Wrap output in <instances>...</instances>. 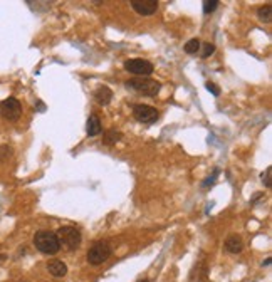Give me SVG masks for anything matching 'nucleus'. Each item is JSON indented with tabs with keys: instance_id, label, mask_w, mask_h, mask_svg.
<instances>
[{
	"instance_id": "f257e3e1",
	"label": "nucleus",
	"mask_w": 272,
	"mask_h": 282,
	"mask_svg": "<svg viewBox=\"0 0 272 282\" xmlns=\"http://www.w3.org/2000/svg\"><path fill=\"white\" fill-rule=\"evenodd\" d=\"M34 246L39 252L45 254V256H56L59 249H61L57 235L50 232V230H39L34 235Z\"/></svg>"
},
{
	"instance_id": "f03ea898",
	"label": "nucleus",
	"mask_w": 272,
	"mask_h": 282,
	"mask_svg": "<svg viewBox=\"0 0 272 282\" xmlns=\"http://www.w3.org/2000/svg\"><path fill=\"white\" fill-rule=\"evenodd\" d=\"M124 86L128 89L138 92V94L150 96V98L156 96L161 89V82L151 79V77H131V79L124 82Z\"/></svg>"
},
{
	"instance_id": "7ed1b4c3",
	"label": "nucleus",
	"mask_w": 272,
	"mask_h": 282,
	"mask_svg": "<svg viewBox=\"0 0 272 282\" xmlns=\"http://www.w3.org/2000/svg\"><path fill=\"white\" fill-rule=\"evenodd\" d=\"M111 254H113L111 244L106 242V240H98V242H94L89 251H87V262H89L91 266H101L103 262H106L111 257Z\"/></svg>"
},
{
	"instance_id": "20e7f679",
	"label": "nucleus",
	"mask_w": 272,
	"mask_h": 282,
	"mask_svg": "<svg viewBox=\"0 0 272 282\" xmlns=\"http://www.w3.org/2000/svg\"><path fill=\"white\" fill-rule=\"evenodd\" d=\"M57 239H59V246H62L66 251H76L77 247L81 246V232L74 227H61L57 230Z\"/></svg>"
},
{
	"instance_id": "39448f33",
	"label": "nucleus",
	"mask_w": 272,
	"mask_h": 282,
	"mask_svg": "<svg viewBox=\"0 0 272 282\" xmlns=\"http://www.w3.org/2000/svg\"><path fill=\"white\" fill-rule=\"evenodd\" d=\"M124 69H126L128 72L135 74V77H150V74H153V64L150 61H146V59H128L126 62H124Z\"/></svg>"
},
{
	"instance_id": "423d86ee",
	"label": "nucleus",
	"mask_w": 272,
	"mask_h": 282,
	"mask_svg": "<svg viewBox=\"0 0 272 282\" xmlns=\"http://www.w3.org/2000/svg\"><path fill=\"white\" fill-rule=\"evenodd\" d=\"M133 116L136 121H140L143 124H153L160 119L158 109H155L153 106L148 104H135L133 106Z\"/></svg>"
},
{
	"instance_id": "0eeeda50",
	"label": "nucleus",
	"mask_w": 272,
	"mask_h": 282,
	"mask_svg": "<svg viewBox=\"0 0 272 282\" xmlns=\"http://www.w3.org/2000/svg\"><path fill=\"white\" fill-rule=\"evenodd\" d=\"M0 114L8 121H17L22 116V104L17 98H7L0 104Z\"/></svg>"
},
{
	"instance_id": "6e6552de",
	"label": "nucleus",
	"mask_w": 272,
	"mask_h": 282,
	"mask_svg": "<svg viewBox=\"0 0 272 282\" xmlns=\"http://www.w3.org/2000/svg\"><path fill=\"white\" fill-rule=\"evenodd\" d=\"M158 0H131V7L133 10L140 15H153V13L158 10Z\"/></svg>"
},
{
	"instance_id": "1a4fd4ad",
	"label": "nucleus",
	"mask_w": 272,
	"mask_h": 282,
	"mask_svg": "<svg viewBox=\"0 0 272 282\" xmlns=\"http://www.w3.org/2000/svg\"><path fill=\"white\" fill-rule=\"evenodd\" d=\"M94 101L101 106H108L109 103H111L113 99V91L109 89L108 86H99L98 89L94 91Z\"/></svg>"
},
{
	"instance_id": "9d476101",
	"label": "nucleus",
	"mask_w": 272,
	"mask_h": 282,
	"mask_svg": "<svg viewBox=\"0 0 272 282\" xmlns=\"http://www.w3.org/2000/svg\"><path fill=\"white\" fill-rule=\"evenodd\" d=\"M86 133H87V136H91V138H94V136H98L103 133V126H101V121L96 114H89V118H87Z\"/></svg>"
},
{
	"instance_id": "9b49d317",
	"label": "nucleus",
	"mask_w": 272,
	"mask_h": 282,
	"mask_svg": "<svg viewBox=\"0 0 272 282\" xmlns=\"http://www.w3.org/2000/svg\"><path fill=\"white\" fill-rule=\"evenodd\" d=\"M225 249H227L230 254L242 252V249H244L242 239L239 237V235H230V237H227V240H225Z\"/></svg>"
},
{
	"instance_id": "f8f14e48",
	"label": "nucleus",
	"mask_w": 272,
	"mask_h": 282,
	"mask_svg": "<svg viewBox=\"0 0 272 282\" xmlns=\"http://www.w3.org/2000/svg\"><path fill=\"white\" fill-rule=\"evenodd\" d=\"M47 269H49V272L50 274H52L54 277H64L67 274V266L64 264L62 261H50L49 264H47Z\"/></svg>"
},
{
	"instance_id": "ddd939ff",
	"label": "nucleus",
	"mask_w": 272,
	"mask_h": 282,
	"mask_svg": "<svg viewBox=\"0 0 272 282\" xmlns=\"http://www.w3.org/2000/svg\"><path fill=\"white\" fill-rule=\"evenodd\" d=\"M121 138H123V135L119 131H116V129H108L103 136V143L106 146H113V145H116L118 141H121Z\"/></svg>"
},
{
	"instance_id": "4468645a",
	"label": "nucleus",
	"mask_w": 272,
	"mask_h": 282,
	"mask_svg": "<svg viewBox=\"0 0 272 282\" xmlns=\"http://www.w3.org/2000/svg\"><path fill=\"white\" fill-rule=\"evenodd\" d=\"M257 17H259V20L264 22V24H271L272 22V5L271 3H266V5L257 8Z\"/></svg>"
},
{
	"instance_id": "2eb2a0df",
	"label": "nucleus",
	"mask_w": 272,
	"mask_h": 282,
	"mask_svg": "<svg viewBox=\"0 0 272 282\" xmlns=\"http://www.w3.org/2000/svg\"><path fill=\"white\" fill-rule=\"evenodd\" d=\"M200 45H202V42L198 39H190V40H187V44L183 45V49H185L187 54L195 55L197 52H200Z\"/></svg>"
},
{
	"instance_id": "dca6fc26",
	"label": "nucleus",
	"mask_w": 272,
	"mask_h": 282,
	"mask_svg": "<svg viewBox=\"0 0 272 282\" xmlns=\"http://www.w3.org/2000/svg\"><path fill=\"white\" fill-rule=\"evenodd\" d=\"M215 52V45L214 44H210V42H205V44H202L200 45V55L204 59H207V57H210L212 54Z\"/></svg>"
},
{
	"instance_id": "f3484780",
	"label": "nucleus",
	"mask_w": 272,
	"mask_h": 282,
	"mask_svg": "<svg viewBox=\"0 0 272 282\" xmlns=\"http://www.w3.org/2000/svg\"><path fill=\"white\" fill-rule=\"evenodd\" d=\"M220 5L219 0H205L204 2V13H212L217 10V7Z\"/></svg>"
},
{
	"instance_id": "a211bd4d",
	"label": "nucleus",
	"mask_w": 272,
	"mask_h": 282,
	"mask_svg": "<svg viewBox=\"0 0 272 282\" xmlns=\"http://www.w3.org/2000/svg\"><path fill=\"white\" fill-rule=\"evenodd\" d=\"M271 175H272V168H271V166H267V168H266V172L261 175L262 183H264L267 188H271V185H272V178H271Z\"/></svg>"
},
{
	"instance_id": "6ab92c4d",
	"label": "nucleus",
	"mask_w": 272,
	"mask_h": 282,
	"mask_svg": "<svg viewBox=\"0 0 272 282\" xmlns=\"http://www.w3.org/2000/svg\"><path fill=\"white\" fill-rule=\"evenodd\" d=\"M219 170H214V173H212V177H209L205 180L204 183H202V188H209V187H212V185L215 183V180H217V177H219Z\"/></svg>"
},
{
	"instance_id": "aec40b11",
	"label": "nucleus",
	"mask_w": 272,
	"mask_h": 282,
	"mask_svg": "<svg viewBox=\"0 0 272 282\" xmlns=\"http://www.w3.org/2000/svg\"><path fill=\"white\" fill-rule=\"evenodd\" d=\"M10 155H12V148L10 146H2V148H0V161L10 158Z\"/></svg>"
},
{
	"instance_id": "412c9836",
	"label": "nucleus",
	"mask_w": 272,
	"mask_h": 282,
	"mask_svg": "<svg viewBox=\"0 0 272 282\" xmlns=\"http://www.w3.org/2000/svg\"><path fill=\"white\" fill-rule=\"evenodd\" d=\"M207 89H209V92H212V94H214L215 98H219V96H220V89H219V86L214 84V82H207Z\"/></svg>"
},
{
	"instance_id": "4be33fe9",
	"label": "nucleus",
	"mask_w": 272,
	"mask_h": 282,
	"mask_svg": "<svg viewBox=\"0 0 272 282\" xmlns=\"http://www.w3.org/2000/svg\"><path fill=\"white\" fill-rule=\"evenodd\" d=\"M262 266H271V257H269V259H266L264 264H262Z\"/></svg>"
},
{
	"instance_id": "5701e85b",
	"label": "nucleus",
	"mask_w": 272,
	"mask_h": 282,
	"mask_svg": "<svg viewBox=\"0 0 272 282\" xmlns=\"http://www.w3.org/2000/svg\"><path fill=\"white\" fill-rule=\"evenodd\" d=\"M140 282H148V279H143V281H140Z\"/></svg>"
},
{
	"instance_id": "b1692460",
	"label": "nucleus",
	"mask_w": 272,
	"mask_h": 282,
	"mask_svg": "<svg viewBox=\"0 0 272 282\" xmlns=\"http://www.w3.org/2000/svg\"><path fill=\"white\" fill-rule=\"evenodd\" d=\"M2 259H5V256H0V261H2Z\"/></svg>"
}]
</instances>
